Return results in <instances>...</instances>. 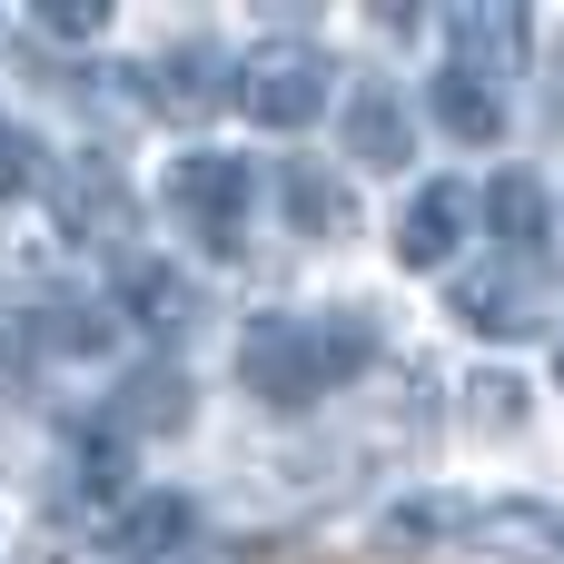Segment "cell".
<instances>
[{
    "mask_svg": "<svg viewBox=\"0 0 564 564\" xmlns=\"http://www.w3.org/2000/svg\"><path fill=\"white\" fill-rule=\"evenodd\" d=\"M436 119H446V139H466V149H496L506 139V89H486L476 69H436Z\"/></svg>",
    "mask_w": 564,
    "mask_h": 564,
    "instance_id": "12",
    "label": "cell"
},
{
    "mask_svg": "<svg viewBox=\"0 0 564 564\" xmlns=\"http://www.w3.org/2000/svg\"><path fill=\"white\" fill-rule=\"evenodd\" d=\"M109 426H119L129 446H139V436H178V426H188V377H178V367H139V377L119 387Z\"/></svg>",
    "mask_w": 564,
    "mask_h": 564,
    "instance_id": "11",
    "label": "cell"
},
{
    "mask_svg": "<svg viewBox=\"0 0 564 564\" xmlns=\"http://www.w3.org/2000/svg\"><path fill=\"white\" fill-rule=\"evenodd\" d=\"M486 218H496V238H506V258H545V188L525 178V169H506L496 188H486Z\"/></svg>",
    "mask_w": 564,
    "mask_h": 564,
    "instance_id": "15",
    "label": "cell"
},
{
    "mask_svg": "<svg viewBox=\"0 0 564 564\" xmlns=\"http://www.w3.org/2000/svg\"><path fill=\"white\" fill-rule=\"evenodd\" d=\"M129 317H139L149 337H178V327L198 317V297H188L169 268H129Z\"/></svg>",
    "mask_w": 564,
    "mask_h": 564,
    "instance_id": "17",
    "label": "cell"
},
{
    "mask_svg": "<svg viewBox=\"0 0 564 564\" xmlns=\"http://www.w3.org/2000/svg\"><path fill=\"white\" fill-rule=\"evenodd\" d=\"M466 397H476V406H466V416H476V426H486V436H496V426H516V416H525V387H516V377H476V387H466Z\"/></svg>",
    "mask_w": 564,
    "mask_h": 564,
    "instance_id": "20",
    "label": "cell"
},
{
    "mask_svg": "<svg viewBox=\"0 0 564 564\" xmlns=\"http://www.w3.org/2000/svg\"><path fill=\"white\" fill-rule=\"evenodd\" d=\"M188 535H198V506H188V496H129V506L99 525V545L119 564H169Z\"/></svg>",
    "mask_w": 564,
    "mask_h": 564,
    "instance_id": "8",
    "label": "cell"
},
{
    "mask_svg": "<svg viewBox=\"0 0 564 564\" xmlns=\"http://www.w3.org/2000/svg\"><path fill=\"white\" fill-rule=\"evenodd\" d=\"M40 198L59 208V228H69L79 248H119V238H139V198L119 188L109 159H50Z\"/></svg>",
    "mask_w": 564,
    "mask_h": 564,
    "instance_id": "4",
    "label": "cell"
},
{
    "mask_svg": "<svg viewBox=\"0 0 564 564\" xmlns=\"http://www.w3.org/2000/svg\"><path fill=\"white\" fill-rule=\"evenodd\" d=\"M327 99H337V69H327V50H307V40H258V50L238 59V109H248L258 129H278V139L317 129Z\"/></svg>",
    "mask_w": 564,
    "mask_h": 564,
    "instance_id": "2",
    "label": "cell"
},
{
    "mask_svg": "<svg viewBox=\"0 0 564 564\" xmlns=\"http://www.w3.org/2000/svg\"><path fill=\"white\" fill-rule=\"evenodd\" d=\"M99 30H109L99 0H59V10H40V40H99Z\"/></svg>",
    "mask_w": 564,
    "mask_h": 564,
    "instance_id": "21",
    "label": "cell"
},
{
    "mask_svg": "<svg viewBox=\"0 0 564 564\" xmlns=\"http://www.w3.org/2000/svg\"><path fill=\"white\" fill-rule=\"evenodd\" d=\"M456 317L476 337H535L545 327V278L525 258H496V268H466L456 278Z\"/></svg>",
    "mask_w": 564,
    "mask_h": 564,
    "instance_id": "5",
    "label": "cell"
},
{
    "mask_svg": "<svg viewBox=\"0 0 564 564\" xmlns=\"http://www.w3.org/2000/svg\"><path fill=\"white\" fill-rule=\"evenodd\" d=\"M466 218H476V198H466L456 178H426V188L406 198V218H397V258H406V268H446V258L466 248Z\"/></svg>",
    "mask_w": 564,
    "mask_h": 564,
    "instance_id": "9",
    "label": "cell"
},
{
    "mask_svg": "<svg viewBox=\"0 0 564 564\" xmlns=\"http://www.w3.org/2000/svg\"><path fill=\"white\" fill-rule=\"evenodd\" d=\"M555 367H564V347H555Z\"/></svg>",
    "mask_w": 564,
    "mask_h": 564,
    "instance_id": "22",
    "label": "cell"
},
{
    "mask_svg": "<svg viewBox=\"0 0 564 564\" xmlns=\"http://www.w3.org/2000/svg\"><path fill=\"white\" fill-rule=\"evenodd\" d=\"M169 208H178V228L208 258H238L248 248V208H258V169L228 159V149H198V159L169 169Z\"/></svg>",
    "mask_w": 564,
    "mask_h": 564,
    "instance_id": "3",
    "label": "cell"
},
{
    "mask_svg": "<svg viewBox=\"0 0 564 564\" xmlns=\"http://www.w3.org/2000/svg\"><path fill=\"white\" fill-rule=\"evenodd\" d=\"M278 198H288V218H297V238H347L357 228V208H347V188L317 169V159H288L278 169Z\"/></svg>",
    "mask_w": 564,
    "mask_h": 564,
    "instance_id": "14",
    "label": "cell"
},
{
    "mask_svg": "<svg viewBox=\"0 0 564 564\" xmlns=\"http://www.w3.org/2000/svg\"><path fill=\"white\" fill-rule=\"evenodd\" d=\"M347 159L357 169H406V109H397V89H357L347 99Z\"/></svg>",
    "mask_w": 564,
    "mask_h": 564,
    "instance_id": "13",
    "label": "cell"
},
{
    "mask_svg": "<svg viewBox=\"0 0 564 564\" xmlns=\"http://www.w3.org/2000/svg\"><path fill=\"white\" fill-rule=\"evenodd\" d=\"M446 40H456V69H476L486 89H506L516 59H525V10H516V0H466V10L446 20Z\"/></svg>",
    "mask_w": 564,
    "mask_h": 564,
    "instance_id": "7",
    "label": "cell"
},
{
    "mask_svg": "<svg viewBox=\"0 0 564 564\" xmlns=\"http://www.w3.org/2000/svg\"><path fill=\"white\" fill-rule=\"evenodd\" d=\"M59 496H69V506H99V516L129 496V436H119L109 416L69 436V456H59Z\"/></svg>",
    "mask_w": 564,
    "mask_h": 564,
    "instance_id": "10",
    "label": "cell"
},
{
    "mask_svg": "<svg viewBox=\"0 0 564 564\" xmlns=\"http://www.w3.org/2000/svg\"><path fill=\"white\" fill-rule=\"evenodd\" d=\"M486 545H516V555H535V564H564V516H545V506H496V516H486Z\"/></svg>",
    "mask_w": 564,
    "mask_h": 564,
    "instance_id": "18",
    "label": "cell"
},
{
    "mask_svg": "<svg viewBox=\"0 0 564 564\" xmlns=\"http://www.w3.org/2000/svg\"><path fill=\"white\" fill-rule=\"evenodd\" d=\"M377 357V317L367 307H337V317H258L238 337V377L258 406L278 416H307L327 387H347L357 367Z\"/></svg>",
    "mask_w": 564,
    "mask_h": 564,
    "instance_id": "1",
    "label": "cell"
},
{
    "mask_svg": "<svg viewBox=\"0 0 564 564\" xmlns=\"http://www.w3.org/2000/svg\"><path fill=\"white\" fill-rule=\"evenodd\" d=\"M218 99H238V69L218 59V40H178V50L149 69V109H159V119H188V129H198Z\"/></svg>",
    "mask_w": 564,
    "mask_h": 564,
    "instance_id": "6",
    "label": "cell"
},
{
    "mask_svg": "<svg viewBox=\"0 0 564 564\" xmlns=\"http://www.w3.org/2000/svg\"><path fill=\"white\" fill-rule=\"evenodd\" d=\"M456 525H466V506H456V496H406V506L377 525V545H387V555H416V545H446Z\"/></svg>",
    "mask_w": 564,
    "mask_h": 564,
    "instance_id": "16",
    "label": "cell"
},
{
    "mask_svg": "<svg viewBox=\"0 0 564 564\" xmlns=\"http://www.w3.org/2000/svg\"><path fill=\"white\" fill-rule=\"evenodd\" d=\"M50 178V159H40V139L20 129V119H0V198H30Z\"/></svg>",
    "mask_w": 564,
    "mask_h": 564,
    "instance_id": "19",
    "label": "cell"
}]
</instances>
